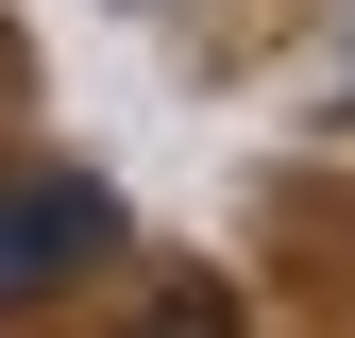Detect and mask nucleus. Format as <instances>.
Instances as JSON below:
<instances>
[{
    "mask_svg": "<svg viewBox=\"0 0 355 338\" xmlns=\"http://www.w3.org/2000/svg\"><path fill=\"white\" fill-rule=\"evenodd\" d=\"M119 237V203L85 186V169H34V186H0V305H51L85 254Z\"/></svg>",
    "mask_w": 355,
    "mask_h": 338,
    "instance_id": "1",
    "label": "nucleus"
},
{
    "mask_svg": "<svg viewBox=\"0 0 355 338\" xmlns=\"http://www.w3.org/2000/svg\"><path fill=\"white\" fill-rule=\"evenodd\" d=\"M136 338H237V305H220V287H153V321Z\"/></svg>",
    "mask_w": 355,
    "mask_h": 338,
    "instance_id": "2",
    "label": "nucleus"
}]
</instances>
